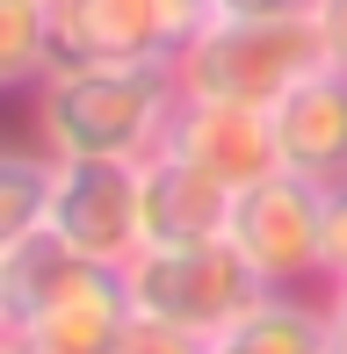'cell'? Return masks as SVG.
Segmentation results:
<instances>
[{
	"label": "cell",
	"instance_id": "1",
	"mask_svg": "<svg viewBox=\"0 0 347 354\" xmlns=\"http://www.w3.org/2000/svg\"><path fill=\"white\" fill-rule=\"evenodd\" d=\"M29 102V138L51 159H152L181 109L174 66H58Z\"/></svg>",
	"mask_w": 347,
	"mask_h": 354
},
{
	"label": "cell",
	"instance_id": "2",
	"mask_svg": "<svg viewBox=\"0 0 347 354\" xmlns=\"http://www.w3.org/2000/svg\"><path fill=\"white\" fill-rule=\"evenodd\" d=\"M311 66H326V44L311 15H210L174 58L181 94L275 109Z\"/></svg>",
	"mask_w": 347,
	"mask_h": 354
},
{
	"label": "cell",
	"instance_id": "3",
	"mask_svg": "<svg viewBox=\"0 0 347 354\" xmlns=\"http://www.w3.org/2000/svg\"><path fill=\"white\" fill-rule=\"evenodd\" d=\"M123 289H131V311L167 318V326L196 333V340H217L232 318H246L268 297V282L246 268V253L232 246V239L145 246L131 268H123Z\"/></svg>",
	"mask_w": 347,
	"mask_h": 354
},
{
	"label": "cell",
	"instance_id": "4",
	"mask_svg": "<svg viewBox=\"0 0 347 354\" xmlns=\"http://www.w3.org/2000/svg\"><path fill=\"white\" fill-rule=\"evenodd\" d=\"M225 239L268 289H326V188L275 167L232 196Z\"/></svg>",
	"mask_w": 347,
	"mask_h": 354
},
{
	"label": "cell",
	"instance_id": "5",
	"mask_svg": "<svg viewBox=\"0 0 347 354\" xmlns=\"http://www.w3.org/2000/svg\"><path fill=\"white\" fill-rule=\"evenodd\" d=\"M58 66H174L210 0H51Z\"/></svg>",
	"mask_w": 347,
	"mask_h": 354
},
{
	"label": "cell",
	"instance_id": "6",
	"mask_svg": "<svg viewBox=\"0 0 347 354\" xmlns=\"http://www.w3.org/2000/svg\"><path fill=\"white\" fill-rule=\"evenodd\" d=\"M44 232L66 239L80 261L131 268L138 253H145V188H138V159H58Z\"/></svg>",
	"mask_w": 347,
	"mask_h": 354
},
{
	"label": "cell",
	"instance_id": "7",
	"mask_svg": "<svg viewBox=\"0 0 347 354\" xmlns=\"http://www.w3.org/2000/svg\"><path fill=\"white\" fill-rule=\"evenodd\" d=\"M167 152H181L188 167L217 174L225 188H246V181L282 167L275 116L254 109V102H210V94H181V109L167 123Z\"/></svg>",
	"mask_w": 347,
	"mask_h": 354
},
{
	"label": "cell",
	"instance_id": "8",
	"mask_svg": "<svg viewBox=\"0 0 347 354\" xmlns=\"http://www.w3.org/2000/svg\"><path fill=\"white\" fill-rule=\"evenodd\" d=\"M268 116H275V152L290 174H304L319 188L347 181V73L340 66H311Z\"/></svg>",
	"mask_w": 347,
	"mask_h": 354
},
{
	"label": "cell",
	"instance_id": "9",
	"mask_svg": "<svg viewBox=\"0 0 347 354\" xmlns=\"http://www.w3.org/2000/svg\"><path fill=\"white\" fill-rule=\"evenodd\" d=\"M138 188H145V246H196V239H225L232 224V196L217 174L188 167L181 152H152L138 159Z\"/></svg>",
	"mask_w": 347,
	"mask_h": 354
},
{
	"label": "cell",
	"instance_id": "10",
	"mask_svg": "<svg viewBox=\"0 0 347 354\" xmlns=\"http://www.w3.org/2000/svg\"><path fill=\"white\" fill-rule=\"evenodd\" d=\"M333 340V304L311 289H268L246 318H232L210 340V354H326Z\"/></svg>",
	"mask_w": 347,
	"mask_h": 354
},
{
	"label": "cell",
	"instance_id": "11",
	"mask_svg": "<svg viewBox=\"0 0 347 354\" xmlns=\"http://www.w3.org/2000/svg\"><path fill=\"white\" fill-rule=\"evenodd\" d=\"M58 73V15L51 0H0V87L37 94Z\"/></svg>",
	"mask_w": 347,
	"mask_h": 354
},
{
	"label": "cell",
	"instance_id": "12",
	"mask_svg": "<svg viewBox=\"0 0 347 354\" xmlns=\"http://www.w3.org/2000/svg\"><path fill=\"white\" fill-rule=\"evenodd\" d=\"M51 181H58V159L44 152L37 138H15L8 152H0V246L44 232V217H51Z\"/></svg>",
	"mask_w": 347,
	"mask_h": 354
},
{
	"label": "cell",
	"instance_id": "13",
	"mask_svg": "<svg viewBox=\"0 0 347 354\" xmlns=\"http://www.w3.org/2000/svg\"><path fill=\"white\" fill-rule=\"evenodd\" d=\"M116 354H210V340H196V333L167 326V318H145V311H131V326H123Z\"/></svg>",
	"mask_w": 347,
	"mask_h": 354
},
{
	"label": "cell",
	"instance_id": "14",
	"mask_svg": "<svg viewBox=\"0 0 347 354\" xmlns=\"http://www.w3.org/2000/svg\"><path fill=\"white\" fill-rule=\"evenodd\" d=\"M347 282V181L326 188V289Z\"/></svg>",
	"mask_w": 347,
	"mask_h": 354
},
{
	"label": "cell",
	"instance_id": "15",
	"mask_svg": "<svg viewBox=\"0 0 347 354\" xmlns=\"http://www.w3.org/2000/svg\"><path fill=\"white\" fill-rule=\"evenodd\" d=\"M311 22H319L326 66H340V73H347V0H311Z\"/></svg>",
	"mask_w": 347,
	"mask_h": 354
},
{
	"label": "cell",
	"instance_id": "16",
	"mask_svg": "<svg viewBox=\"0 0 347 354\" xmlns=\"http://www.w3.org/2000/svg\"><path fill=\"white\" fill-rule=\"evenodd\" d=\"M210 15H311V0H210Z\"/></svg>",
	"mask_w": 347,
	"mask_h": 354
},
{
	"label": "cell",
	"instance_id": "17",
	"mask_svg": "<svg viewBox=\"0 0 347 354\" xmlns=\"http://www.w3.org/2000/svg\"><path fill=\"white\" fill-rule=\"evenodd\" d=\"M0 354H80V347H58V340H37V333H8L0 326Z\"/></svg>",
	"mask_w": 347,
	"mask_h": 354
},
{
	"label": "cell",
	"instance_id": "18",
	"mask_svg": "<svg viewBox=\"0 0 347 354\" xmlns=\"http://www.w3.org/2000/svg\"><path fill=\"white\" fill-rule=\"evenodd\" d=\"M326 354H347V318L333 311V340H326Z\"/></svg>",
	"mask_w": 347,
	"mask_h": 354
},
{
	"label": "cell",
	"instance_id": "19",
	"mask_svg": "<svg viewBox=\"0 0 347 354\" xmlns=\"http://www.w3.org/2000/svg\"><path fill=\"white\" fill-rule=\"evenodd\" d=\"M326 304H333V311L347 318V282H333V289H326Z\"/></svg>",
	"mask_w": 347,
	"mask_h": 354
}]
</instances>
